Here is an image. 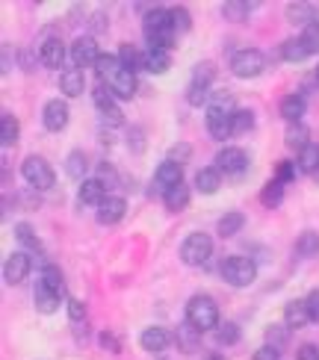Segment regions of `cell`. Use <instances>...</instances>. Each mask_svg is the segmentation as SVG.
I'll use <instances>...</instances> for the list:
<instances>
[{
    "label": "cell",
    "mask_w": 319,
    "mask_h": 360,
    "mask_svg": "<svg viewBox=\"0 0 319 360\" xmlns=\"http://www.w3.org/2000/svg\"><path fill=\"white\" fill-rule=\"evenodd\" d=\"M187 101L192 103V107H204V103H210V89H201V86H189Z\"/></svg>",
    "instance_id": "48"
},
{
    "label": "cell",
    "mask_w": 319,
    "mask_h": 360,
    "mask_svg": "<svg viewBox=\"0 0 319 360\" xmlns=\"http://www.w3.org/2000/svg\"><path fill=\"white\" fill-rule=\"evenodd\" d=\"M316 80H319V68H316Z\"/></svg>",
    "instance_id": "59"
},
{
    "label": "cell",
    "mask_w": 319,
    "mask_h": 360,
    "mask_svg": "<svg viewBox=\"0 0 319 360\" xmlns=\"http://www.w3.org/2000/svg\"><path fill=\"white\" fill-rule=\"evenodd\" d=\"M216 340L222 342V346H234V342H239V325L237 322H219L216 325Z\"/></svg>",
    "instance_id": "39"
},
{
    "label": "cell",
    "mask_w": 319,
    "mask_h": 360,
    "mask_svg": "<svg viewBox=\"0 0 319 360\" xmlns=\"http://www.w3.org/2000/svg\"><path fill=\"white\" fill-rule=\"evenodd\" d=\"M213 254V239L201 231H195L184 239V245H180V260L187 266H204Z\"/></svg>",
    "instance_id": "4"
},
{
    "label": "cell",
    "mask_w": 319,
    "mask_h": 360,
    "mask_svg": "<svg viewBox=\"0 0 319 360\" xmlns=\"http://www.w3.org/2000/svg\"><path fill=\"white\" fill-rule=\"evenodd\" d=\"M216 169H219L222 174H234V177L246 174V169H249V154L242 151V148H222L219 157H216Z\"/></svg>",
    "instance_id": "9"
},
{
    "label": "cell",
    "mask_w": 319,
    "mask_h": 360,
    "mask_svg": "<svg viewBox=\"0 0 319 360\" xmlns=\"http://www.w3.org/2000/svg\"><path fill=\"white\" fill-rule=\"evenodd\" d=\"M187 322L199 331H216L219 325V307L210 295H195L187 302Z\"/></svg>",
    "instance_id": "2"
},
{
    "label": "cell",
    "mask_w": 319,
    "mask_h": 360,
    "mask_svg": "<svg viewBox=\"0 0 319 360\" xmlns=\"http://www.w3.org/2000/svg\"><path fill=\"white\" fill-rule=\"evenodd\" d=\"M21 174H24L27 184L33 186V189H39V192H48L56 184V174H54L51 162L44 160V157H27L21 162Z\"/></svg>",
    "instance_id": "3"
},
{
    "label": "cell",
    "mask_w": 319,
    "mask_h": 360,
    "mask_svg": "<svg viewBox=\"0 0 319 360\" xmlns=\"http://www.w3.org/2000/svg\"><path fill=\"white\" fill-rule=\"evenodd\" d=\"M284 322L290 331H296V328H305L311 322V313H308V304L305 298H296V302H290L284 307Z\"/></svg>",
    "instance_id": "18"
},
{
    "label": "cell",
    "mask_w": 319,
    "mask_h": 360,
    "mask_svg": "<svg viewBox=\"0 0 319 360\" xmlns=\"http://www.w3.org/2000/svg\"><path fill=\"white\" fill-rule=\"evenodd\" d=\"M118 71H121V59H118V56H113V53H101L98 65H95L98 80H101V83H110Z\"/></svg>",
    "instance_id": "28"
},
{
    "label": "cell",
    "mask_w": 319,
    "mask_h": 360,
    "mask_svg": "<svg viewBox=\"0 0 319 360\" xmlns=\"http://www.w3.org/2000/svg\"><path fill=\"white\" fill-rule=\"evenodd\" d=\"M216 80V65L213 63H199L192 71V86H201V89H210V83Z\"/></svg>",
    "instance_id": "38"
},
{
    "label": "cell",
    "mask_w": 319,
    "mask_h": 360,
    "mask_svg": "<svg viewBox=\"0 0 319 360\" xmlns=\"http://www.w3.org/2000/svg\"><path fill=\"white\" fill-rule=\"evenodd\" d=\"M86 154H80V151H71L68 154V160H65V172L74 177V180H77V177H83L86 174Z\"/></svg>",
    "instance_id": "42"
},
{
    "label": "cell",
    "mask_w": 319,
    "mask_h": 360,
    "mask_svg": "<svg viewBox=\"0 0 319 360\" xmlns=\"http://www.w3.org/2000/svg\"><path fill=\"white\" fill-rule=\"evenodd\" d=\"M281 201H284V184L269 180V184L263 186V192H261V204L269 207V210H275V207H281Z\"/></svg>",
    "instance_id": "34"
},
{
    "label": "cell",
    "mask_w": 319,
    "mask_h": 360,
    "mask_svg": "<svg viewBox=\"0 0 319 360\" xmlns=\"http://www.w3.org/2000/svg\"><path fill=\"white\" fill-rule=\"evenodd\" d=\"M98 112H101V122L106 127H121V124H125V115H121L118 107H106V110H98Z\"/></svg>",
    "instance_id": "47"
},
{
    "label": "cell",
    "mask_w": 319,
    "mask_h": 360,
    "mask_svg": "<svg viewBox=\"0 0 319 360\" xmlns=\"http://www.w3.org/2000/svg\"><path fill=\"white\" fill-rule=\"evenodd\" d=\"M207 360H225V357H219V354H210V357H207Z\"/></svg>",
    "instance_id": "58"
},
{
    "label": "cell",
    "mask_w": 319,
    "mask_h": 360,
    "mask_svg": "<svg viewBox=\"0 0 319 360\" xmlns=\"http://www.w3.org/2000/svg\"><path fill=\"white\" fill-rule=\"evenodd\" d=\"M180 184H184V166H177V162H172V160L160 162L157 174H154V192H163L165 195L169 189H175Z\"/></svg>",
    "instance_id": "11"
},
{
    "label": "cell",
    "mask_w": 319,
    "mask_h": 360,
    "mask_svg": "<svg viewBox=\"0 0 319 360\" xmlns=\"http://www.w3.org/2000/svg\"><path fill=\"white\" fill-rule=\"evenodd\" d=\"M169 160L177 162V166H184V162L189 160V145H184V142L175 145V148H172V154H169Z\"/></svg>",
    "instance_id": "52"
},
{
    "label": "cell",
    "mask_w": 319,
    "mask_h": 360,
    "mask_svg": "<svg viewBox=\"0 0 319 360\" xmlns=\"http://www.w3.org/2000/svg\"><path fill=\"white\" fill-rule=\"evenodd\" d=\"M98 59H101V51H98V41L92 36H80V39H74L71 44V63L74 68H95L98 65Z\"/></svg>",
    "instance_id": "7"
},
{
    "label": "cell",
    "mask_w": 319,
    "mask_h": 360,
    "mask_svg": "<svg viewBox=\"0 0 319 360\" xmlns=\"http://www.w3.org/2000/svg\"><path fill=\"white\" fill-rule=\"evenodd\" d=\"M104 198H106V186L101 184L98 177L83 180V184H80V201L83 204H101Z\"/></svg>",
    "instance_id": "29"
},
{
    "label": "cell",
    "mask_w": 319,
    "mask_h": 360,
    "mask_svg": "<svg viewBox=\"0 0 319 360\" xmlns=\"http://www.w3.org/2000/svg\"><path fill=\"white\" fill-rule=\"evenodd\" d=\"M287 18H290L293 24L308 27V24H316L319 21V9L311 6V4H290V6H287Z\"/></svg>",
    "instance_id": "21"
},
{
    "label": "cell",
    "mask_w": 319,
    "mask_h": 360,
    "mask_svg": "<svg viewBox=\"0 0 319 360\" xmlns=\"http://www.w3.org/2000/svg\"><path fill=\"white\" fill-rule=\"evenodd\" d=\"M175 342H177V346H180V352H195V349H199V342H201V331H199V328H192L189 322H184V325H180L177 328V331H175Z\"/></svg>",
    "instance_id": "22"
},
{
    "label": "cell",
    "mask_w": 319,
    "mask_h": 360,
    "mask_svg": "<svg viewBox=\"0 0 319 360\" xmlns=\"http://www.w3.org/2000/svg\"><path fill=\"white\" fill-rule=\"evenodd\" d=\"M68 319L71 322H86V304L77 298H68Z\"/></svg>",
    "instance_id": "50"
},
{
    "label": "cell",
    "mask_w": 319,
    "mask_h": 360,
    "mask_svg": "<svg viewBox=\"0 0 319 360\" xmlns=\"http://www.w3.org/2000/svg\"><path fill=\"white\" fill-rule=\"evenodd\" d=\"M189 186L187 184H180V186H175V189H169L163 195V204H165V210L169 213H180V210H187V204H189Z\"/></svg>",
    "instance_id": "24"
},
{
    "label": "cell",
    "mask_w": 319,
    "mask_h": 360,
    "mask_svg": "<svg viewBox=\"0 0 319 360\" xmlns=\"http://www.w3.org/2000/svg\"><path fill=\"white\" fill-rule=\"evenodd\" d=\"M305 304H308V313H311V322H319V290H313L305 298Z\"/></svg>",
    "instance_id": "53"
},
{
    "label": "cell",
    "mask_w": 319,
    "mask_h": 360,
    "mask_svg": "<svg viewBox=\"0 0 319 360\" xmlns=\"http://www.w3.org/2000/svg\"><path fill=\"white\" fill-rule=\"evenodd\" d=\"M33 298H36V307H39V313H56L59 302H63V295L54 292L51 287H44L42 281L36 283V292H33Z\"/></svg>",
    "instance_id": "20"
},
{
    "label": "cell",
    "mask_w": 319,
    "mask_h": 360,
    "mask_svg": "<svg viewBox=\"0 0 319 360\" xmlns=\"http://www.w3.org/2000/svg\"><path fill=\"white\" fill-rule=\"evenodd\" d=\"M296 166L305 172V174H316L319 172V145L311 142L305 151H299V162H296Z\"/></svg>",
    "instance_id": "33"
},
{
    "label": "cell",
    "mask_w": 319,
    "mask_h": 360,
    "mask_svg": "<svg viewBox=\"0 0 319 360\" xmlns=\"http://www.w3.org/2000/svg\"><path fill=\"white\" fill-rule=\"evenodd\" d=\"M39 56H42V65H48V68H59V65L65 63V44H63V39L48 36V39L42 41Z\"/></svg>",
    "instance_id": "15"
},
{
    "label": "cell",
    "mask_w": 319,
    "mask_h": 360,
    "mask_svg": "<svg viewBox=\"0 0 319 360\" xmlns=\"http://www.w3.org/2000/svg\"><path fill=\"white\" fill-rule=\"evenodd\" d=\"M30 269H33V257L24 254V251H15V254H9L6 263H4V281L9 283V287H18V283L27 281Z\"/></svg>",
    "instance_id": "8"
},
{
    "label": "cell",
    "mask_w": 319,
    "mask_h": 360,
    "mask_svg": "<svg viewBox=\"0 0 319 360\" xmlns=\"http://www.w3.org/2000/svg\"><path fill=\"white\" fill-rule=\"evenodd\" d=\"M299 39L305 41V48H308L311 53H319V21H316V24H308L305 33H301Z\"/></svg>",
    "instance_id": "45"
},
{
    "label": "cell",
    "mask_w": 319,
    "mask_h": 360,
    "mask_svg": "<svg viewBox=\"0 0 319 360\" xmlns=\"http://www.w3.org/2000/svg\"><path fill=\"white\" fill-rule=\"evenodd\" d=\"M242 213H237V210H231V213H225L222 219H219V224H216V231H219V236L222 239H231V236H237L239 231H242Z\"/></svg>",
    "instance_id": "30"
},
{
    "label": "cell",
    "mask_w": 319,
    "mask_h": 360,
    "mask_svg": "<svg viewBox=\"0 0 319 360\" xmlns=\"http://www.w3.org/2000/svg\"><path fill=\"white\" fill-rule=\"evenodd\" d=\"M266 337H269V342H266V346H272V349H281L284 342H287V340H284V337H287V334H284V328H278V325L266 328Z\"/></svg>",
    "instance_id": "51"
},
{
    "label": "cell",
    "mask_w": 319,
    "mask_h": 360,
    "mask_svg": "<svg viewBox=\"0 0 319 360\" xmlns=\"http://www.w3.org/2000/svg\"><path fill=\"white\" fill-rule=\"evenodd\" d=\"M275 180H278V184H293V180H296V162H290V160H281L278 162V166H275Z\"/></svg>",
    "instance_id": "44"
},
{
    "label": "cell",
    "mask_w": 319,
    "mask_h": 360,
    "mask_svg": "<svg viewBox=\"0 0 319 360\" xmlns=\"http://www.w3.org/2000/svg\"><path fill=\"white\" fill-rule=\"evenodd\" d=\"M127 213V201L118 198V195H106V198L98 204V221L101 224H118Z\"/></svg>",
    "instance_id": "13"
},
{
    "label": "cell",
    "mask_w": 319,
    "mask_h": 360,
    "mask_svg": "<svg viewBox=\"0 0 319 360\" xmlns=\"http://www.w3.org/2000/svg\"><path fill=\"white\" fill-rule=\"evenodd\" d=\"M139 139H142V133H139V130H130V148H133V151H136V154H139V151H142V145H139Z\"/></svg>",
    "instance_id": "56"
},
{
    "label": "cell",
    "mask_w": 319,
    "mask_h": 360,
    "mask_svg": "<svg viewBox=\"0 0 319 360\" xmlns=\"http://www.w3.org/2000/svg\"><path fill=\"white\" fill-rule=\"evenodd\" d=\"M106 86L113 89V95H115V98L130 101V98L136 95V86H139V83H136V71H130V68L121 65V71H118L115 77H113L110 83H106Z\"/></svg>",
    "instance_id": "16"
},
{
    "label": "cell",
    "mask_w": 319,
    "mask_h": 360,
    "mask_svg": "<svg viewBox=\"0 0 319 360\" xmlns=\"http://www.w3.org/2000/svg\"><path fill=\"white\" fill-rule=\"evenodd\" d=\"M42 283H44V287H51L54 292H59V295L65 292V278H63V272H59L56 266H51V263L42 269Z\"/></svg>",
    "instance_id": "37"
},
{
    "label": "cell",
    "mask_w": 319,
    "mask_h": 360,
    "mask_svg": "<svg viewBox=\"0 0 319 360\" xmlns=\"http://www.w3.org/2000/svg\"><path fill=\"white\" fill-rule=\"evenodd\" d=\"M118 59H121V65L130 68V71L145 68V51L133 48V44H121V48H118Z\"/></svg>",
    "instance_id": "31"
},
{
    "label": "cell",
    "mask_w": 319,
    "mask_h": 360,
    "mask_svg": "<svg viewBox=\"0 0 319 360\" xmlns=\"http://www.w3.org/2000/svg\"><path fill=\"white\" fill-rule=\"evenodd\" d=\"M284 142H287V148H293V151H305V148L311 145V130L301 124V122L299 124H290V127H287Z\"/></svg>",
    "instance_id": "25"
},
{
    "label": "cell",
    "mask_w": 319,
    "mask_h": 360,
    "mask_svg": "<svg viewBox=\"0 0 319 360\" xmlns=\"http://www.w3.org/2000/svg\"><path fill=\"white\" fill-rule=\"evenodd\" d=\"M263 65H266L263 53L254 51V48H242L231 56V71L237 77H257V74L263 71Z\"/></svg>",
    "instance_id": "6"
},
{
    "label": "cell",
    "mask_w": 319,
    "mask_h": 360,
    "mask_svg": "<svg viewBox=\"0 0 319 360\" xmlns=\"http://www.w3.org/2000/svg\"><path fill=\"white\" fill-rule=\"evenodd\" d=\"M305 112H308L305 95H287L281 101V118H284L287 124H299L301 118H305Z\"/></svg>",
    "instance_id": "17"
},
{
    "label": "cell",
    "mask_w": 319,
    "mask_h": 360,
    "mask_svg": "<svg viewBox=\"0 0 319 360\" xmlns=\"http://www.w3.org/2000/svg\"><path fill=\"white\" fill-rule=\"evenodd\" d=\"M169 65H172V53L169 51H163V48H148L145 51V71L163 74V71H169Z\"/></svg>",
    "instance_id": "23"
},
{
    "label": "cell",
    "mask_w": 319,
    "mask_h": 360,
    "mask_svg": "<svg viewBox=\"0 0 319 360\" xmlns=\"http://www.w3.org/2000/svg\"><path fill=\"white\" fill-rule=\"evenodd\" d=\"M281 56L287 59V63H305V59L311 56V51L305 48V41L301 39H290L281 44Z\"/></svg>",
    "instance_id": "32"
},
{
    "label": "cell",
    "mask_w": 319,
    "mask_h": 360,
    "mask_svg": "<svg viewBox=\"0 0 319 360\" xmlns=\"http://www.w3.org/2000/svg\"><path fill=\"white\" fill-rule=\"evenodd\" d=\"M281 354H278V349H272V346H261L254 354H251V360H278Z\"/></svg>",
    "instance_id": "54"
},
{
    "label": "cell",
    "mask_w": 319,
    "mask_h": 360,
    "mask_svg": "<svg viewBox=\"0 0 319 360\" xmlns=\"http://www.w3.org/2000/svg\"><path fill=\"white\" fill-rule=\"evenodd\" d=\"M296 360H319V349H316V346H311V342H308V346H301V349H299Z\"/></svg>",
    "instance_id": "55"
},
{
    "label": "cell",
    "mask_w": 319,
    "mask_h": 360,
    "mask_svg": "<svg viewBox=\"0 0 319 360\" xmlns=\"http://www.w3.org/2000/svg\"><path fill=\"white\" fill-rule=\"evenodd\" d=\"M42 122H44V127H48L51 133L65 130V124H68V103L59 101V98L48 101V103H44V112H42Z\"/></svg>",
    "instance_id": "12"
},
{
    "label": "cell",
    "mask_w": 319,
    "mask_h": 360,
    "mask_svg": "<svg viewBox=\"0 0 319 360\" xmlns=\"http://www.w3.org/2000/svg\"><path fill=\"white\" fill-rule=\"evenodd\" d=\"M172 334L169 331H165V328H160V325H151V328H145V331H142V337H139V346L145 349V352H165V349H169L172 346Z\"/></svg>",
    "instance_id": "14"
},
{
    "label": "cell",
    "mask_w": 319,
    "mask_h": 360,
    "mask_svg": "<svg viewBox=\"0 0 319 360\" xmlns=\"http://www.w3.org/2000/svg\"><path fill=\"white\" fill-rule=\"evenodd\" d=\"M231 127H234V133H249V130H254V112H251V110H234Z\"/></svg>",
    "instance_id": "40"
},
{
    "label": "cell",
    "mask_w": 319,
    "mask_h": 360,
    "mask_svg": "<svg viewBox=\"0 0 319 360\" xmlns=\"http://www.w3.org/2000/svg\"><path fill=\"white\" fill-rule=\"evenodd\" d=\"M169 12H172V27H175V33H187V30H189V24H192L189 12H187L184 6H172Z\"/></svg>",
    "instance_id": "43"
},
{
    "label": "cell",
    "mask_w": 319,
    "mask_h": 360,
    "mask_svg": "<svg viewBox=\"0 0 319 360\" xmlns=\"http://www.w3.org/2000/svg\"><path fill=\"white\" fill-rule=\"evenodd\" d=\"M222 278L231 283V287H251L257 278V266L249 257H227L222 263Z\"/></svg>",
    "instance_id": "5"
},
{
    "label": "cell",
    "mask_w": 319,
    "mask_h": 360,
    "mask_svg": "<svg viewBox=\"0 0 319 360\" xmlns=\"http://www.w3.org/2000/svg\"><path fill=\"white\" fill-rule=\"evenodd\" d=\"M113 89L110 86H106V83H98V89H95V107L98 110H106V107H115V103H113Z\"/></svg>",
    "instance_id": "46"
},
{
    "label": "cell",
    "mask_w": 319,
    "mask_h": 360,
    "mask_svg": "<svg viewBox=\"0 0 319 360\" xmlns=\"http://www.w3.org/2000/svg\"><path fill=\"white\" fill-rule=\"evenodd\" d=\"M98 180L106 189H113L118 184V174H115V169L110 166V162H101V166H98Z\"/></svg>",
    "instance_id": "49"
},
{
    "label": "cell",
    "mask_w": 319,
    "mask_h": 360,
    "mask_svg": "<svg viewBox=\"0 0 319 360\" xmlns=\"http://www.w3.org/2000/svg\"><path fill=\"white\" fill-rule=\"evenodd\" d=\"M231 115L234 112H227V110H219V107H207V133L216 142H225V139H231L234 136V127H231Z\"/></svg>",
    "instance_id": "10"
},
{
    "label": "cell",
    "mask_w": 319,
    "mask_h": 360,
    "mask_svg": "<svg viewBox=\"0 0 319 360\" xmlns=\"http://www.w3.org/2000/svg\"><path fill=\"white\" fill-rule=\"evenodd\" d=\"M296 251L301 254V257H316L319 254V233L316 231H305L296 239Z\"/></svg>",
    "instance_id": "35"
},
{
    "label": "cell",
    "mask_w": 319,
    "mask_h": 360,
    "mask_svg": "<svg viewBox=\"0 0 319 360\" xmlns=\"http://www.w3.org/2000/svg\"><path fill=\"white\" fill-rule=\"evenodd\" d=\"M83 71L80 68H71V71H65L63 77H59V89H63V95L65 98H77L80 92H83Z\"/></svg>",
    "instance_id": "26"
},
{
    "label": "cell",
    "mask_w": 319,
    "mask_h": 360,
    "mask_svg": "<svg viewBox=\"0 0 319 360\" xmlns=\"http://www.w3.org/2000/svg\"><path fill=\"white\" fill-rule=\"evenodd\" d=\"M145 39H148V48H163L169 51L175 44V27H172V12L169 9H151L145 15Z\"/></svg>",
    "instance_id": "1"
},
{
    "label": "cell",
    "mask_w": 319,
    "mask_h": 360,
    "mask_svg": "<svg viewBox=\"0 0 319 360\" xmlns=\"http://www.w3.org/2000/svg\"><path fill=\"white\" fill-rule=\"evenodd\" d=\"M15 239H18L21 245H27L30 251H42V243H39V236H36V231L30 228L27 221H18V224H15Z\"/></svg>",
    "instance_id": "36"
},
{
    "label": "cell",
    "mask_w": 319,
    "mask_h": 360,
    "mask_svg": "<svg viewBox=\"0 0 319 360\" xmlns=\"http://www.w3.org/2000/svg\"><path fill=\"white\" fill-rule=\"evenodd\" d=\"M18 133H21L18 118L9 115V112L0 115V145H4V148H12L15 142H18Z\"/></svg>",
    "instance_id": "27"
},
{
    "label": "cell",
    "mask_w": 319,
    "mask_h": 360,
    "mask_svg": "<svg viewBox=\"0 0 319 360\" xmlns=\"http://www.w3.org/2000/svg\"><path fill=\"white\" fill-rule=\"evenodd\" d=\"M219 186H222V172H219L216 166H207V169L195 172V189H199L201 195L219 192Z\"/></svg>",
    "instance_id": "19"
},
{
    "label": "cell",
    "mask_w": 319,
    "mask_h": 360,
    "mask_svg": "<svg viewBox=\"0 0 319 360\" xmlns=\"http://www.w3.org/2000/svg\"><path fill=\"white\" fill-rule=\"evenodd\" d=\"M254 4H239V0H227V4L222 6V15L227 21H242L249 15V9H251Z\"/></svg>",
    "instance_id": "41"
},
{
    "label": "cell",
    "mask_w": 319,
    "mask_h": 360,
    "mask_svg": "<svg viewBox=\"0 0 319 360\" xmlns=\"http://www.w3.org/2000/svg\"><path fill=\"white\" fill-rule=\"evenodd\" d=\"M101 342H104V346L110 349V352H118V342H115V337H113V334H101Z\"/></svg>",
    "instance_id": "57"
}]
</instances>
